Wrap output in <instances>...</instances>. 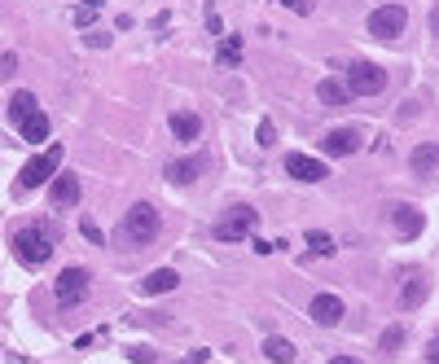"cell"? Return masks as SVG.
<instances>
[{
    "instance_id": "obj_1",
    "label": "cell",
    "mask_w": 439,
    "mask_h": 364,
    "mask_svg": "<svg viewBox=\"0 0 439 364\" xmlns=\"http://www.w3.org/2000/svg\"><path fill=\"white\" fill-rule=\"evenodd\" d=\"M53 237H57V233H53L49 224H27V229H18V233H13V255H18V264H27V268L49 264Z\"/></svg>"
},
{
    "instance_id": "obj_2",
    "label": "cell",
    "mask_w": 439,
    "mask_h": 364,
    "mask_svg": "<svg viewBox=\"0 0 439 364\" xmlns=\"http://www.w3.org/2000/svg\"><path fill=\"white\" fill-rule=\"evenodd\" d=\"M158 211L150 207V202H132L124 224H119V237H124V246H150V241L158 237Z\"/></svg>"
},
{
    "instance_id": "obj_3",
    "label": "cell",
    "mask_w": 439,
    "mask_h": 364,
    "mask_svg": "<svg viewBox=\"0 0 439 364\" xmlns=\"http://www.w3.org/2000/svg\"><path fill=\"white\" fill-rule=\"evenodd\" d=\"M57 167H62V145H49L44 154H35L31 163L18 171V189H23V193H27V189H40L44 180L57 176Z\"/></svg>"
},
{
    "instance_id": "obj_4",
    "label": "cell",
    "mask_w": 439,
    "mask_h": 364,
    "mask_svg": "<svg viewBox=\"0 0 439 364\" xmlns=\"http://www.w3.org/2000/svg\"><path fill=\"white\" fill-rule=\"evenodd\" d=\"M343 84L351 88V97H378V92L387 88V71L373 66V62H351Z\"/></svg>"
},
{
    "instance_id": "obj_5",
    "label": "cell",
    "mask_w": 439,
    "mask_h": 364,
    "mask_svg": "<svg viewBox=\"0 0 439 364\" xmlns=\"http://www.w3.org/2000/svg\"><path fill=\"white\" fill-rule=\"evenodd\" d=\"M369 35L373 40H400L404 35V27H409V13H404V5H383V9H373L369 13Z\"/></svg>"
},
{
    "instance_id": "obj_6",
    "label": "cell",
    "mask_w": 439,
    "mask_h": 364,
    "mask_svg": "<svg viewBox=\"0 0 439 364\" xmlns=\"http://www.w3.org/2000/svg\"><path fill=\"white\" fill-rule=\"evenodd\" d=\"M255 224H259L255 207H229L224 215L215 219V237H220V241H242V237H251Z\"/></svg>"
},
{
    "instance_id": "obj_7",
    "label": "cell",
    "mask_w": 439,
    "mask_h": 364,
    "mask_svg": "<svg viewBox=\"0 0 439 364\" xmlns=\"http://www.w3.org/2000/svg\"><path fill=\"white\" fill-rule=\"evenodd\" d=\"M84 294H88V268H62V277H57V286H53V298L62 303V308H75Z\"/></svg>"
},
{
    "instance_id": "obj_8",
    "label": "cell",
    "mask_w": 439,
    "mask_h": 364,
    "mask_svg": "<svg viewBox=\"0 0 439 364\" xmlns=\"http://www.w3.org/2000/svg\"><path fill=\"white\" fill-rule=\"evenodd\" d=\"M361 140H365V132L361 128H334V132H325L321 136V150L330 154V158H347V154H356V150H361Z\"/></svg>"
},
{
    "instance_id": "obj_9",
    "label": "cell",
    "mask_w": 439,
    "mask_h": 364,
    "mask_svg": "<svg viewBox=\"0 0 439 364\" xmlns=\"http://www.w3.org/2000/svg\"><path fill=\"white\" fill-rule=\"evenodd\" d=\"M286 171H290V180H303V185H316V180L330 176L325 158H312V154H290L286 158Z\"/></svg>"
},
{
    "instance_id": "obj_10",
    "label": "cell",
    "mask_w": 439,
    "mask_h": 364,
    "mask_svg": "<svg viewBox=\"0 0 439 364\" xmlns=\"http://www.w3.org/2000/svg\"><path fill=\"white\" fill-rule=\"evenodd\" d=\"M308 312H312V320H316V325L334 329L338 320H343V298H338V294H316Z\"/></svg>"
},
{
    "instance_id": "obj_11",
    "label": "cell",
    "mask_w": 439,
    "mask_h": 364,
    "mask_svg": "<svg viewBox=\"0 0 439 364\" xmlns=\"http://www.w3.org/2000/svg\"><path fill=\"white\" fill-rule=\"evenodd\" d=\"M49 198H53V207H75L79 202V176L75 171H57L53 185H49Z\"/></svg>"
},
{
    "instance_id": "obj_12",
    "label": "cell",
    "mask_w": 439,
    "mask_h": 364,
    "mask_svg": "<svg viewBox=\"0 0 439 364\" xmlns=\"http://www.w3.org/2000/svg\"><path fill=\"white\" fill-rule=\"evenodd\" d=\"M203 167H207V154L176 158V163H167V180H172V185H193V180L203 176Z\"/></svg>"
},
{
    "instance_id": "obj_13",
    "label": "cell",
    "mask_w": 439,
    "mask_h": 364,
    "mask_svg": "<svg viewBox=\"0 0 439 364\" xmlns=\"http://www.w3.org/2000/svg\"><path fill=\"white\" fill-rule=\"evenodd\" d=\"M391 224H395V233H400L404 241H413L417 233L426 229V215L417 211V207H395V215H391Z\"/></svg>"
},
{
    "instance_id": "obj_14",
    "label": "cell",
    "mask_w": 439,
    "mask_h": 364,
    "mask_svg": "<svg viewBox=\"0 0 439 364\" xmlns=\"http://www.w3.org/2000/svg\"><path fill=\"white\" fill-rule=\"evenodd\" d=\"M172 136L189 145V140H198V136H203V119H198L193 110H176V114H172Z\"/></svg>"
},
{
    "instance_id": "obj_15",
    "label": "cell",
    "mask_w": 439,
    "mask_h": 364,
    "mask_svg": "<svg viewBox=\"0 0 439 364\" xmlns=\"http://www.w3.org/2000/svg\"><path fill=\"white\" fill-rule=\"evenodd\" d=\"M18 136H23L27 145H44V140H49V114L35 110L31 119H23V123H18Z\"/></svg>"
},
{
    "instance_id": "obj_16",
    "label": "cell",
    "mask_w": 439,
    "mask_h": 364,
    "mask_svg": "<svg viewBox=\"0 0 439 364\" xmlns=\"http://www.w3.org/2000/svg\"><path fill=\"white\" fill-rule=\"evenodd\" d=\"M422 298H426V277L409 272L404 286H400V308H404V312H417V308H422Z\"/></svg>"
},
{
    "instance_id": "obj_17",
    "label": "cell",
    "mask_w": 439,
    "mask_h": 364,
    "mask_svg": "<svg viewBox=\"0 0 439 364\" xmlns=\"http://www.w3.org/2000/svg\"><path fill=\"white\" fill-rule=\"evenodd\" d=\"M40 110V101H35V92H27V88H18L13 97H9V123L18 128V123H23V119H31Z\"/></svg>"
},
{
    "instance_id": "obj_18",
    "label": "cell",
    "mask_w": 439,
    "mask_h": 364,
    "mask_svg": "<svg viewBox=\"0 0 439 364\" xmlns=\"http://www.w3.org/2000/svg\"><path fill=\"white\" fill-rule=\"evenodd\" d=\"M176 286H181V272H176V268H158V272H150V277L141 281L145 294H167V290H176Z\"/></svg>"
},
{
    "instance_id": "obj_19",
    "label": "cell",
    "mask_w": 439,
    "mask_h": 364,
    "mask_svg": "<svg viewBox=\"0 0 439 364\" xmlns=\"http://www.w3.org/2000/svg\"><path fill=\"white\" fill-rule=\"evenodd\" d=\"M316 97H321L325 106H347V101H351V88L343 84V79H321V84H316Z\"/></svg>"
},
{
    "instance_id": "obj_20",
    "label": "cell",
    "mask_w": 439,
    "mask_h": 364,
    "mask_svg": "<svg viewBox=\"0 0 439 364\" xmlns=\"http://www.w3.org/2000/svg\"><path fill=\"white\" fill-rule=\"evenodd\" d=\"M264 356H268L272 364H290V360H294V342L282 338V334H272V338H264Z\"/></svg>"
},
{
    "instance_id": "obj_21",
    "label": "cell",
    "mask_w": 439,
    "mask_h": 364,
    "mask_svg": "<svg viewBox=\"0 0 439 364\" xmlns=\"http://www.w3.org/2000/svg\"><path fill=\"white\" fill-rule=\"evenodd\" d=\"M413 171H417V176L439 171V145H417V150H413Z\"/></svg>"
},
{
    "instance_id": "obj_22",
    "label": "cell",
    "mask_w": 439,
    "mask_h": 364,
    "mask_svg": "<svg viewBox=\"0 0 439 364\" xmlns=\"http://www.w3.org/2000/svg\"><path fill=\"white\" fill-rule=\"evenodd\" d=\"M237 62H242V35H224L220 53H215V66H237Z\"/></svg>"
},
{
    "instance_id": "obj_23",
    "label": "cell",
    "mask_w": 439,
    "mask_h": 364,
    "mask_svg": "<svg viewBox=\"0 0 439 364\" xmlns=\"http://www.w3.org/2000/svg\"><path fill=\"white\" fill-rule=\"evenodd\" d=\"M308 255H334V237L321 229H308Z\"/></svg>"
},
{
    "instance_id": "obj_24",
    "label": "cell",
    "mask_w": 439,
    "mask_h": 364,
    "mask_svg": "<svg viewBox=\"0 0 439 364\" xmlns=\"http://www.w3.org/2000/svg\"><path fill=\"white\" fill-rule=\"evenodd\" d=\"M378 347H383V351H400V347H404V329H400V325L383 329V338H378Z\"/></svg>"
},
{
    "instance_id": "obj_25",
    "label": "cell",
    "mask_w": 439,
    "mask_h": 364,
    "mask_svg": "<svg viewBox=\"0 0 439 364\" xmlns=\"http://www.w3.org/2000/svg\"><path fill=\"white\" fill-rule=\"evenodd\" d=\"M128 360H132V364H158L154 347H128Z\"/></svg>"
},
{
    "instance_id": "obj_26",
    "label": "cell",
    "mask_w": 439,
    "mask_h": 364,
    "mask_svg": "<svg viewBox=\"0 0 439 364\" xmlns=\"http://www.w3.org/2000/svg\"><path fill=\"white\" fill-rule=\"evenodd\" d=\"M79 229H84V237L92 241V246H102V241H106V237H102V229H97L92 219H79Z\"/></svg>"
},
{
    "instance_id": "obj_27",
    "label": "cell",
    "mask_w": 439,
    "mask_h": 364,
    "mask_svg": "<svg viewBox=\"0 0 439 364\" xmlns=\"http://www.w3.org/2000/svg\"><path fill=\"white\" fill-rule=\"evenodd\" d=\"M259 145H264V150H268V145H277V128L268 123V119L259 123Z\"/></svg>"
},
{
    "instance_id": "obj_28",
    "label": "cell",
    "mask_w": 439,
    "mask_h": 364,
    "mask_svg": "<svg viewBox=\"0 0 439 364\" xmlns=\"http://www.w3.org/2000/svg\"><path fill=\"white\" fill-rule=\"evenodd\" d=\"M84 44H88V49H106V44H110V35H106V31H88V35H84Z\"/></svg>"
},
{
    "instance_id": "obj_29",
    "label": "cell",
    "mask_w": 439,
    "mask_h": 364,
    "mask_svg": "<svg viewBox=\"0 0 439 364\" xmlns=\"http://www.w3.org/2000/svg\"><path fill=\"white\" fill-rule=\"evenodd\" d=\"M207 31H211V35L224 31V23H220V13H215V9H207Z\"/></svg>"
},
{
    "instance_id": "obj_30",
    "label": "cell",
    "mask_w": 439,
    "mask_h": 364,
    "mask_svg": "<svg viewBox=\"0 0 439 364\" xmlns=\"http://www.w3.org/2000/svg\"><path fill=\"white\" fill-rule=\"evenodd\" d=\"M207 356H211V351H207V347H198V351H189V356H185V360H181V364H207Z\"/></svg>"
},
{
    "instance_id": "obj_31",
    "label": "cell",
    "mask_w": 439,
    "mask_h": 364,
    "mask_svg": "<svg viewBox=\"0 0 439 364\" xmlns=\"http://www.w3.org/2000/svg\"><path fill=\"white\" fill-rule=\"evenodd\" d=\"M426 27H431V35H435V40H439V5H435V9H431V18H426Z\"/></svg>"
},
{
    "instance_id": "obj_32",
    "label": "cell",
    "mask_w": 439,
    "mask_h": 364,
    "mask_svg": "<svg viewBox=\"0 0 439 364\" xmlns=\"http://www.w3.org/2000/svg\"><path fill=\"white\" fill-rule=\"evenodd\" d=\"M13 66H18V57H13V53H5V57H0V75H9Z\"/></svg>"
},
{
    "instance_id": "obj_33",
    "label": "cell",
    "mask_w": 439,
    "mask_h": 364,
    "mask_svg": "<svg viewBox=\"0 0 439 364\" xmlns=\"http://www.w3.org/2000/svg\"><path fill=\"white\" fill-rule=\"evenodd\" d=\"M426 360H431V364H439V338H431V347H426Z\"/></svg>"
},
{
    "instance_id": "obj_34",
    "label": "cell",
    "mask_w": 439,
    "mask_h": 364,
    "mask_svg": "<svg viewBox=\"0 0 439 364\" xmlns=\"http://www.w3.org/2000/svg\"><path fill=\"white\" fill-rule=\"evenodd\" d=\"M282 5H290V9H299V13H308V9H312L308 0H282Z\"/></svg>"
},
{
    "instance_id": "obj_35",
    "label": "cell",
    "mask_w": 439,
    "mask_h": 364,
    "mask_svg": "<svg viewBox=\"0 0 439 364\" xmlns=\"http://www.w3.org/2000/svg\"><path fill=\"white\" fill-rule=\"evenodd\" d=\"M330 364H361V360H356V356H334Z\"/></svg>"
}]
</instances>
